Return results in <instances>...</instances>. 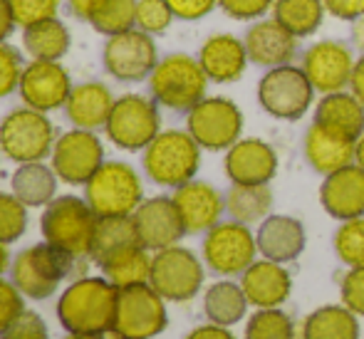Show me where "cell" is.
<instances>
[{
    "label": "cell",
    "mask_w": 364,
    "mask_h": 339,
    "mask_svg": "<svg viewBox=\"0 0 364 339\" xmlns=\"http://www.w3.org/2000/svg\"><path fill=\"white\" fill-rule=\"evenodd\" d=\"M119 287L107 277H82L63 292L58 317L70 335H107L114 327Z\"/></svg>",
    "instance_id": "cell-1"
},
{
    "label": "cell",
    "mask_w": 364,
    "mask_h": 339,
    "mask_svg": "<svg viewBox=\"0 0 364 339\" xmlns=\"http://www.w3.org/2000/svg\"><path fill=\"white\" fill-rule=\"evenodd\" d=\"M208 82L211 80L206 77L198 58L173 53L159 60L149 77V90L156 104L173 112H188L206 97Z\"/></svg>",
    "instance_id": "cell-2"
},
{
    "label": "cell",
    "mask_w": 364,
    "mask_h": 339,
    "mask_svg": "<svg viewBox=\"0 0 364 339\" xmlns=\"http://www.w3.org/2000/svg\"><path fill=\"white\" fill-rule=\"evenodd\" d=\"M198 166H201V146L188 131H161L144 149V171L159 186H183L196 178Z\"/></svg>",
    "instance_id": "cell-3"
},
{
    "label": "cell",
    "mask_w": 364,
    "mask_h": 339,
    "mask_svg": "<svg viewBox=\"0 0 364 339\" xmlns=\"http://www.w3.org/2000/svg\"><path fill=\"white\" fill-rule=\"evenodd\" d=\"M97 218L87 198L60 196L48 203L43 213V235L50 245L65 250L73 258H85L92 250Z\"/></svg>",
    "instance_id": "cell-4"
},
{
    "label": "cell",
    "mask_w": 364,
    "mask_h": 339,
    "mask_svg": "<svg viewBox=\"0 0 364 339\" xmlns=\"http://www.w3.org/2000/svg\"><path fill=\"white\" fill-rule=\"evenodd\" d=\"M315 87L300 65H280L265 70L258 82V104L265 114L280 122H297L310 112L315 102Z\"/></svg>",
    "instance_id": "cell-5"
},
{
    "label": "cell",
    "mask_w": 364,
    "mask_h": 339,
    "mask_svg": "<svg viewBox=\"0 0 364 339\" xmlns=\"http://www.w3.org/2000/svg\"><path fill=\"white\" fill-rule=\"evenodd\" d=\"M87 203L97 215H132L144 201L141 178L129 163L107 161L85 183Z\"/></svg>",
    "instance_id": "cell-6"
},
{
    "label": "cell",
    "mask_w": 364,
    "mask_h": 339,
    "mask_svg": "<svg viewBox=\"0 0 364 339\" xmlns=\"http://www.w3.org/2000/svg\"><path fill=\"white\" fill-rule=\"evenodd\" d=\"M166 300L149 282L119 287L114 327H112L119 339H151L166 330Z\"/></svg>",
    "instance_id": "cell-7"
},
{
    "label": "cell",
    "mask_w": 364,
    "mask_h": 339,
    "mask_svg": "<svg viewBox=\"0 0 364 339\" xmlns=\"http://www.w3.org/2000/svg\"><path fill=\"white\" fill-rule=\"evenodd\" d=\"M243 112L228 97H203L186 112V131L206 151H228L243 134Z\"/></svg>",
    "instance_id": "cell-8"
},
{
    "label": "cell",
    "mask_w": 364,
    "mask_h": 339,
    "mask_svg": "<svg viewBox=\"0 0 364 339\" xmlns=\"http://www.w3.org/2000/svg\"><path fill=\"white\" fill-rule=\"evenodd\" d=\"M75 258L65 250L50 245L48 240L40 245H30L15 258L13 282L23 295L33 300H45L60 287V282L73 270Z\"/></svg>",
    "instance_id": "cell-9"
},
{
    "label": "cell",
    "mask_w": 364,
    "mask_h": 339,
    "mask_svg": "<svg viewBox=\"0 0 364 339\" xmlns=\"http://www.w3.org/2000/svg\"><path fill=\"white\" fill-rule=\"evenodd\" d=\"M105 129L109 141L124 151L146 149L161 134V117H159L156 99H149L144 95H124L114 99Z\"/></svg>",
    "instance_id": "cell-10"
},
{
    "label": "cell",
    "mask_w": 364,
    "mask_h": 339,
    "mask_svg": "<svg viewBox=\"0 0 364 339\" xmlns=\"http://www.w3.org/2000/svg\"><path fill=\"white\" fill-rule=\"evenodd\" d=\"M258 260V243L250 225L220 220L203 238V263L216 275H243Z\"/></svg>",
    "instance_id": "cell-11"
},
{
    "label": "cell",
    "mask_w": 364,
    "mask_h": 339,
    "mask_svg": "<svg viewBox=\"0 0 364 339\" xmlns=\"http://www.w3.org/2000/svg\"><path fill=\"white\" fill-rule=\"evenodd\" d=\"M203 263L198 255L181 245L156 250L151 258V277L149 285L166 302H188L203 287Z\"/></svg>",
    "instance_id": "cell-12"
},
{
    "label": "cell",
    "mask_w": 364,
    "mask_h": 339,
    "mask_svg": "<svg viewBox=\"0 0 364 339\" xmlns=\"http://www.w3.org/2000/svg\"><path fill=\"white\" fill-rule=\"evenodd\" d=\"M53 124L43 112L25 107L0 122V151L20 163L40 161L53 151Z\"/></svg>",
    "instance_id": "cell-13"
},
{
    "label": "cell",
    "mask_w": 364,
    "mask_h": 339,
    "mask_svg": "<svg viewBox=\"0 0 364 339\" xmlns=\"http://www.w3.org/2000/svg\"><path fill=\"white\" fill-rule=\"evenodd\" d=\"M355 53L342 40H317L302 53V65L307 80L312 82L315 92L330 95V92L350 90L352 70H355Z\"/></svg>",
    "instance_id": "cell-14"
},
{
    "label": "cell",
    "mask_w": 364,
    "mask_h": 339,
    "mask_svg": "<svg viewBox=\"0 0 364 339\" xmlns=\"http://www.w3.org/2000/svg\"><path fill=\"white\" fill-rule=\"evenodd\" d=\"M159 65L156 43L139 28L112 35L105 45V68L122 82H141L151 77Z\"/></svg>",
    "instance_id": "cell-15"
},
{
    "label": "cell",
    "mask_w": 364,
    "mask_h": 339,
    "mask_svg": "<svg viewBox=\"0 0 364 339\" xmlns=\"http://www.w3.org/2000/svg\"><path fill=\"white\" fill-rule=\"evenodd\" d=\"M105 163L102 141L87 129H73L55 141L53 168L65 183H87Z\"/></svg>",
    "instance_id": "cell-16"
},
{
    "label": "cell",
    "mask_w": 364,
    "mask_h": 339,
    "mask_svg": "<svg viewBox=\"0 0 364 339\" xmlns=\"http://www.w3.org/2000/svg\"><path fill=\"white\" fill-rule=\"evenodd\" d=\"M136 225V235H139V243L146 250H164L178 245V240L186 235V225L181 220L173 198L156 196L146 198L139 203V208L132 213Z\"/></svg>",
    "instance_id": "cell-17"
},
{
    "label": "cell",
    "mask_w": 364,
    "mask_h": 339,
    "mask_svg": "<svg viewBox=\"0 0 364 339\" xmlns=\"http://www.w3.org/2000/svg\"><path fill=\"white\" fill-rule=\"evenodd\" d=\"M18 90L28 107L38 112H50L68 104L73 82L63 65L53 63V60H33L23 70Z\"/></svg>",
    "instance_id": "cell-18"
},
{
    "label": "cell",
    "mask_w": 364,
    "mask_h": 339,
    "mask_svg": "<svg viewBox=\"0 0 364 339\" xmlns=\"http://www.w3.org/2000/svg\"><path fill=\"white\" fill-rule=\"evenodd\" d=\"M248 60L258 68L273 70L280 65H290L297 58V43L300 40L285 30L275 18L253 20L243 35Z\"/></svg>",
    "instance_id": "cell-19"
},
{
    "label": "cell",
    "mask_w": 364,
    "mask_h": 339,
    "mask_svg": "<svg viewBox=\"0 0 364 339\" xmlns=\"http://www.w3.org/2000/svg\"><path fill=\"white\" fill-rule=\"evenodd\" d=\"M278 173V154L263 139L240 136L225 151V176L230 183H270Z\"/></svg>",
    "instance_id": "cell-20"
},
{
    "label": "cell",
    "mask_w": 364,
    "mask_h": 339,
    "mask_svg": "<svg viewBox=\"0 0 364 339\" xmlns=\"http://www.w3.org/2000/svg\"><path fill=\"white\" fill-rule=\"evenodd\" d=\"M255 243H258L260 258L288 265L300 258L307 248L305 223L300 218H295V215L270 213L263 223H258Z\"/></svg>",
    "instance_id": "cell-21"
},
{
    "label": "cell",
    "mask_w": 364,
    "mask_h": 339,
    "mask_svg": "<svg viewBox=\"0 0 364 339\" xmlns=\"http://www.w3.org/2000/svg\"><path fill=\"white\" fill-rule=\"evenodd\" d=\"M173 203H176L186 233H208L216 223H220L225 213V196L216 186L206 181H188L173 188Z\"/></svg>",
    "instance_id": "cell-22"
},
{
    "label": "cell",
    "mask_w": 364,
    "mask_h": 339,
    "mask_svg": "<svg viewBox=\"0 0 364 339\" xmlns=\"http://www.w3.org/2000/svg\"><path fill=\"white\" fill-rule=\"evenodd\" d=\"M320 205L335 220H350L364 215V168L350 163V166L322 178Z\"/></svg>",
    "instance_id": "cell-23"
},
{
    "label": "cell",
    "mask_w": 364,
    "mask_h": 339,
    "mask_svg": "<svg viewBox=\"0 0 364 339\" xmlns=\"http://www.w3.org/2000/svg\"><path fill=\"white\" fill-rule=\"evenodd\" d=\"M240 287L250 307H283L292 292V275L283 263L260 258L240 275Z\"/></svg>",
    "instance_id": "cell-24"
},
{
    "label": "cell",
    "mask_w": 364,
    "mask_h": 339,
    "mask_svg": "<svg viewBox=\"0 0 364 339\" xmlns=\"http://www.w3.org/2000/svg\"><path fill=\"white\" fill-rule=\"evenodd\" d=\"M198 63L211 82L216 85H230L243 77L248 68V50L240 38L230 33L211 35L198 50Z\"/></svg>",
    "instance_id": "cell-25"
},
{
    "label": "cell",
    "mask_w": 364,
    "mask_h": 339,
    "mask_svg": "<svg viewBox=\"0 0 364 339\" xmlns=\"http://www.w3.org/2000/svg\"><path fill=\"white\" fill-rule=\"evenodd\" d=\"M312 124L332 131V134L357 141L364 134V104L350 90L322 95L315 104Z\"/></svg>",
    "instance_id": "cell-26"
},
{
    "label": "cell",
    "mask_w": 364,
    "mask_h": 339,
    "mask_svg": "<svg viewBox=\"0 0 364 339\" xmlns=\"http://www.w3.org/2000/svg\"><path fill=\"white\" fill-rule=\"evenodd\" d=\"M355 144L357 141H350V139H342L322 129V127L310 124L305 141H302V151H305L312 171H317L320 176H330V173L355 163Z\"/></svg>",
    "instance_id": "cell-27"
},
{
    "label": "cell",
    "mask_w": 364,
    "mask_h": 339,
    "mask_svg": "<svg viewBox=\"0 0 364 339\" xmlns=\"http://www.w3.org/2000/svg\"><path fill=\"white\" fill-rule=\"evenodd\" d=\"M112 107H114V97L109 87L102 82H85V85L73 87L65 109H68V119L77 129L92 131L97 127H107Z\"/></svg>",
    "instance_id": "cell-28"
},
{
    "label": "cell",
    "mask_w": 364,
    "mask_h": 339,
    "mask_svg": "<svg viewBox=\"0 0 364 339\" xmlns=\"http://www.w3.org/2000/svg\"><path fill=\"white\" fill-rule=\"evenodd\" d=\"M273 188L270 183H230L228 193H225V213L230 220H238L245 225L263 223L270 213H273Z\"/></svg>",
    "instance_id": "cell-29"
},
{
    "label": "cell",
    "mask_w": 364,
    "mask_h": 339,
    "mask_svg": "<svg viewBox=\"0 0 364 339\" xmlns=\"http://www.w3.org/2000/svg\"><path fill=\"white\" fill-rule=\"evenodd\" d=\"M139 243L136 235V225L132 215H102L97 218L95 238H92V250L90 258L97 265H102L105 260H109L112 255L122 253L127 248H134Z\"/></svg>",
    "instance_id": "cell-30"
},
{
    "label": "cell",
    "mask_w": 364,
    "mask_h": 339,
    "mask_svg": "<svg viewBox=\"0 0 364 339\" xmlns=\"http://www.w3.org/2000/svg\"><path fill=\"white\" fill-rule=\"evenodd\" d=\"M302 339H360V317L347 305H322L305 317Z\"/></svg>",
    "instance_id": "cell-31"
},
{
    "label": "cell",
    "mask_w": 364,
    "mask_h": 339,
    "mask_svg": "<svg viewBox=\"0 0 364 339\" xmlns=\"http://www.w3.org/2000/svg\"><path fill=\"white\" fill-rule=\"evenodd\" d=\"M248 297H245L240 282L233 280H218L203 295V312H206L208 322L220 327H233L243 322L248 315Z\"/></svg>",
    "instance_id": "cell-32"
},
{
    "label": "cell",
    "mask_w": 364,
    "mask_h": 339,
    "mask_svg": "<svg viewBox=\"0 0 364 339\" xmlns=\"http://www.w3.org/2000/svg\"><path fill=\"white\" fill-rule=\"evenodd\" d=\"M10 186H13L15 198H20L25 205H48L58 191V173L45 163L30 161L13 173Z\"/></svg>",
    "instance_id": "cell-33"
},
{
    "label": "cell",
    "mask_w": 364,
    "mask_h": 339,
    "mask_svg": "<svg viewBox=\"0 0 364 339\" xmlns=\"http://www.w3.org/2000/svg\"><path fill=\"white\" fill-rule=\"evenodd\" d=\"M270 13L297 40H305L322 28L327 10L322 0H275Z\"/></svg>",
    "instance_id": "cell-34"
},
{
    "label": "cell",
    "mask_w": 364,
    "mask_h": 339,
    "mask_svg": "<svg viewBox=\"0 0 364 339\" xmlns=\"http://www.w3.org/2000/svg\"><path fill=\"white\" fill-rule=\"evenodd\" d=\"M100 268L114 287L144 285L151 277V255H149L144 245H134V248H127L122 253L112 255Z\"/></svg>",
    "instance_id": "cell-35"
},
{
    "label": "cell",
    "mask_w": 364,
    "mask_h": 339,
    "mask_svg": "<svg viewBox=\"0 0 364 339\" xmlns=\"http://www.w3.org/2000/svg\"><path fill=\"white\" fill-rule=\"evenodd\" d=\"M23 45L35 60H53V63H58L70 50V33L58 18H50L25 28Z\"/></svg>",
    "instance_id": "cell-36"
},
{
    "label": "cell",
    "mask_w": 364,
    "mask_h": 339,
    "mask_svg": "<svg viewBox=\"0 0 364 339\" xmlns=\"http://www.w3.org/2000/svg\"><path fill=\"white\" fill-rule=\"evenodd\" d=\"M87 23L107 38L136 28V0H95Z\"/></svg>",
    "instance_id": "cell-37"
},
{
    "label": "cell",
    "mask_w": 364,
    "mask_h": 339,
    "mask_svg": "<svg viewBox=\"0 0 364 339\" xmlns=\"http://www.w3.org/2000/svg\"><path fill=\"white\" fill-rule=\"evenodd\" d=\"M295 322L283 307H260L245 322V339H295Z\"/></svg>",
    "instance_id": "cell-38"
},
{
    "label": "cell",
    "mask_w": 364,
    "mask_h": 339,
    "mask_svg": "<svg viewBox=\"0 0 364 339\" xmlns=\"http://www.w3.org/2000/svg\"><path fill=\"white\" fill-rule=\"evenodd\" d=\"M332 248L342 265L347 268H362L364 265V215L350 220H340L335 230Z\"/></svg>",
    "instance_id": "cell-39"
},
{
    "label": "cell",
    "mask_w": 364,
    "mask_h": 339,
    "mask_svg": "<svg viewBox=\"0 0 364 339\" xmlns=\"http://www.w3.org/2000/svg\"><path fill=\"white\" fill-rule=\"evenodd\" d=\"M20 198H15V193H0V243H13L25 233L28 225V213Z\"/></svg>",
    "instance_id": "cell-40"
},
{
    "label": "cell",
    "mask_w": 364,
    "mask_h": 339,
    "mask_svg": "<svg viewBox=\"0 0 364 339\" xmlns=\"http://www.w3.org/2000/svg\"><path fill=\"white\" fill-rule=\"evenodd\" d=\"M176 18L166 0H136V28L149 35H159Z\"/></svg>",
    "instance_id": "cell-41"
},
{
    "label": "cell",
    "mask_w": 364,
    "mask_h": 339,
    "mask_svg": "<svg viewBox=\"0 0 364 339\" xmlns=\"http://www.w3.org/2000/svg\"><path fill=\"white\" fill-rule=\"evenodd\" d=\"M58 8H60V0H10L15 25H20L23 30L35 23L55 18Z\"/></svg>",
    "instance_id": "cell-42"
},
{
    "label": "cell",
    "mask_w": 364,
    "mask_h": 339,
    "mask_svg": "<svg viewBox=\"0 0 364 339\" xmlns=\"http://www.w3.org/2000/svg\"><path fill=\"white\" fill-rule=\"evenodd\" d=\"M23 70L25 68H23V60H20L18 50L0 43V99L8 97L15 87H20Z\"/></svg>",
    "instance_id": "cell-43"
},
{
    "label": "cell",
    "mask_w": 364,
    "mask_h": 339,
    "mask_svg": "<svg viewBox=\"0 0 364 339\" xmlns=\"http://www.w3.org/2000/svg\"><path fill=\"white\" fill-rule=\"evenodd\" d=\"M342 305H347L357 317H364V265L362 268H347L340 282Z\"/></svg>",
    "instance_id": "cell-44"
},
{
    "label": "cell",
    "mask_w": 364,
    "mask_h": 339,
    "mask_svg": "<svg viewBox=\"0 0 364 339\" xmlns=\"http://www.w3.org/2000/svg\"><path fill=\"white\" fill-rule=\"evenodd\" d=\"M25 312L23 292L15 282H8L0 277V332H5L20 315Z\"/></svg>",
    "instance_id": "cell-45"
},
{
    "label": "cell",
    "mask_w": 364,
    "mask_h": 339,
    "mask_svg": "<svg viewBox=\"0 0 364 339\" xmlns=\"http://www.w3.org/2000/svg\"><path fill=\"white\" fill-rule=\"evenodd\" d=\"M275 0H218V8L233 20H260L268 10H273Z\"/></svg>",
    "instance_id": "cell-46"
},
{
    "label": "cell",
    "mask_w": 364,
    "mask_h": 339,
    "mask_svg": "<svg viewBox=\"0 0 364 339\" xmlns=\"http://www.w3.org/2000/svg\"><path fill=\"white\" fill-rule=\"evenodd\" d=\"M0 339H48V327L43 317L25 310L5 332H0Z\"/></svg>",
    "instance_id": "cell-47"
},
{
    "label": "cell",
    "mask_w": 364,
    "mask_h": 339,
    "mask_svg": "<svg viewBox=\"0 0 364 339\" xmlns=\"http://www.w3.org/2000/svg\"><path fill=\"white\" fill-rule=\"evenodd\" d=\"M178 20H201L218 8V0H166Z\"/></svg>",
    "instance_id": "cell-48"
},
{
    "label": "cell",
    "mask_w": 364,
    "mask_h": 339,
    "mask_svg": "<svg viewBox=\"0 0 364 339\" xmlns=\"http://www.w3.org/2000/svg\"><path fill=\"white\" fill-rule=\"evenodd\" d=\"M322 3H325L327 15L345 20V23H355L364 15V0H322Z\"/></svg>",
    "instance_id": "cell-49"
},
{
    "label": "cell",
    "mask_w": 364,
    "mask_h": 339,
    "mask_svg": "<svg viewBox=\"0 0 364 339\" xmlns=\"http://www.w3.org/2000/svg\"><path fill=\"white\" fill-rule=\"evenodd\" d=\"M186 339H235V335L230 332V327H220V325L208 322V325H201L188 332Z\"/></svg>",
    "instance_id": "cell-50"
},
{
    "label": "cell",
    "mask_w": 364,
    "mask_h": 339,
    "mask_svg": "<svg viewBox=\"0 0 364 339\" xmlns=\"http://www.w3.org/2000/svg\"><path fill=\"white\" fill-rule=\"evenodd\" d=\"M350 92L364 104V55H360L352 70V80H350Z\"/></svg>",
    "instance_id": "cell-51"
},
{
    "label": "cell",
    "mask_w": 364,
    "mask_h": 339,
    "mask_svg": "<svg viewBox=\"0 0 364 339\" xmlns=\"http://www.w3.org/2000/svg\"><path fill=\"white\" fill-rule=\"evenodd\" d=\"M15 28V18L13 10H10V0H0V43L13 33Z\"/></svg>",
    "instance_id": "cell-52"
},
{
    "label": "cell",
    "mask_w": 364,
    "mask_h": 339,
    "mask_svg": "<svg viewBox=\"0 0 364 339\" xmlns=\"http://www.w3.org/2000/svg\"><path fill=\"white\" fill-rule=\"evenodd\" d=\"M350 35H352V45H355V50L364 55V15L352 23V33Z\"/></svg>",
    "instance_id": "cell-53"
},
{
    "label": "cell",
    "mask_w": 364,
    "mask_h": 339,
    "mask_svg": "<svg viewBox=\"0 0 364 339\" xmlns=\"http://www.w3.org/2000/svg\"><path fill=\"white\" fill-rule=\"evenodd\" d=\"M68 3H70V8H73V13L77 15V18L87 20L90 18V10H92V5H95V0H68Z\"/></svg>",
    "instance_id": "cell-54"
},
{
    "label": "cell",
    "mask_w": 364,
    "mask_h": 339,
    "mask_svg": "<svg viewBox=\"0 0 364 339\" xmlns=\"http://www.w3.org/2000/svg\"><path fill=\"white\" fill-rule=\"evenodd\" d=\"M355 163L364 168V134L357 139V144H355Z\"/></svg>",
    "instance_id": "cell-55"
},
{
    "label": "cell",
    "mask_w": 364,
    "mask_h": 339,
    "mask_svg": "<svg viewBox=\"0 0 364 339\" xmlns=\"http://www.w3.org/2000/svg\"><path fill=\"white\" fill-rule=\"evenodd\" d=\"M8 268V250H5V243H0V272Z\"/></svg>",
    "instance_id": "cell-56"
},
{
    "label": "cell",
    "mask_w": 364,
    "mask_h": 339,
    "mask_svg": "<svg viewBox=\"0 0 364 339\" xmlns=\"http://www.w3.org/2000/svg\"><path fill=\"white\" fill-rule=\"evenodd\" d=\"M68 339H105L102 335H70Z\"/></svg>",
    "instance_id": "cell-57"
}]
</instances>
